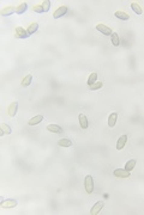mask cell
<instances>
[{
	"label": "cell",
	"instance_id": "6da1fadb",
	"mask_svg": "<svg viewBox=\"0 0 144 215\" xmlns=\"http://www.w3.org/2000/svg\"><path fill=\"white\" fill-rule=\"evenodd\" d=\"M84 188H85L87 194H93V191H94V179H93V177L90 175L85 176V178H84Z\"/></svg>",
	"mask_w": 144,
	"mask_h": 215
},
{
	"label": "cell",
	"instance_id": "ba28073f",
	"mask_svg": "<svg viewBox=\"0 0 144 215\" xmlns=\"http://www.w3.org/2000/svg\"><path fill=\"white\" fill-rule=\"evenodd\" d=\"M126 142H127V135H121V136L119 138L118 142H116V150H118V151H121V150L125 147Z\"/></svg>",
	"mask_w": 144,
	"mask_h": 215
},
{
	"label": "cell",
	"instance_id": "7a4b0ae2",
	"mask_svg": "<svg viewBox=\"0 0 144 215\" xmlns=\"http://www.w3.org/2000/svg\"><path fill=\"white\" fill-rule=\"evenodd\" d=\"M67 11H69L67 6H60V7H58V8L55 10V12L53 13V18H54V19L61 18V17H64V16L67 13Z\"/></svg>",
	"mask_w": 144,
	"mask_h": 215
},
{
	"label": "cell",
	"instance_id": "5bb4252c",
	"mask_svg": "<svg viewBox=\"0 0 144 215\" xmlns=\"http://www.w3.org/2000/svg\"><path fill=\"white\" fill-rule=\"evenodd\" d=\"M78 119H79L80 128H82V129H87V128H88V119H87V116H85L84 114H79Z\"/></svg>",
	"mask_w": 144,
	"mask_h": 215
},
{
	"label": "cell",
	"instance_id": "8992f818",
	"mask_svg": "<svg viewBox=\"0 0 144 215\" xmlns=\"http://www.w3.org/2000/svg\"><path fill=\"white\" fill-rule=\"evenodd\" d=\"M1 208H5V209H8V208H15L17 206V201L16 200H6V201H1L0 203Z\"/></svg>",
	"mask_w": 144,
	"mask_h": 215
},
{
	"label": "cell",
	"instance_id": "2e32d148",
	"mask_svg": "<svg viewBox=\"0 0 144 215\" xmlns=\"http://www.w3.org/2000/svg\"><path fill=\"white\" fill-rule=\"evenodd\" d=\"M31 81H33V75H31V74H28V75H25V77L23 78L21 85H22L23 87H28V86L31 84Z\"/></svg>",
	"mask_w": 144,
	"mask_h": 215
},
{
	"label": "cell",
	"instance_id": "5b68a950",
	"mask_svg": "<svg viewBox=\"0 0 144 215\" xmlns=\"http://www.w3.org/2000/svg\"><path fill=\"white\" fill-rule=\"evenodd\" d=\"M17 110H18V103L17 102H12L7 109V114L10 117H15L16 114H17Z\"/></svg>",
	"mask_w": 144,
	"mask_h": 215
},
{
	"label": "cell",
	"instance_id": "ffe728a7",
	"mask_svg": "<svg viewBox=\"0 0 144 215\" xmlns=\"http://www.w3.org/2000/svg\"><path fill=\"white\" fill-rule=\"evenodd\" d=\"M135 166H136V160L135 159H130L126 164H125V170H127V171H132L133 169H135Z\"/></svg>",
	"mask_w": 144,
	"mask_h": 215
},
{
	"label": "cell",
	"instance_id": "484cf974",
	"mask_svg": "<svg viewBox=\"0 0 144 215\" xmlns=\"http://www.w3.org/2000/svg\"><path fill=\"white\" fill-rule=\"evenodd\" d=\"M102 83L101 81H96L94 85H91V86H89L90 87V90H93V91H96V90H99V89H101L102 87Z\"/></svg>",
	"mask_w": 144,
	"mask_h": 215
},
{
	"label": "cell",
	"instance_id": "30bf717a",
	"mask_svg": "<svg viewBox=\"0 0 144 215\" xmlns=\"http://www.w3.org/2000/svg\"><path fill=\"white\" fill-rule=\"evenodd\" d=\"M16 36L19 37V38H27L29 36V33H28L27 30H24L22 27H17L16 28Z\"/></svg>",
	"mask_w": 144,
	"mask_h": 215
},
{
	"label": "cell",
	"instance_id": "8fae6325",
	"mask_svg": "<svg viewBox=\"0 0 144 215\" xmlns=\"http://www.w3.org/2000/svg\"><path fill=\"white\" fill-rule=\"evenodd\" d=\"M15 12H16V8H15V7L7 6V7H5V8H2V10L0 11V14L4 16V17H6V16H11V14L15 13Z\"/></svg>",
	"mask_w": 144,
	"mask_h": 215
},
{
	"label": "cell",
	"instance_id": "cb8c5ba5",
	"mask_svg": "<svg viewBox=\"0 0 144 215\" xmlns=\"http://www.w3.org/2000/svg\"><path fill=\"white\" fill-rule=\"evenodd\" d=\"M37 29H38V24L37 23H33V24H30L29 25V28H28V33L29 35H33V33H35L36 31H37Z\"/></svg>",
	"mask_w": 144,
	"mask_h": 215
},
{
	"label": "cell",
	"instance_id": "4fadbf2b",
	"mask_svg": "<svg viewBox=\"0 0 144 215\" xmlns=\"http://www.w3.org/2000/svg\"><path fill=\"white\" fill-rule=\"evenodd\" d=\"M116 121H118V114H116V112H112V114L109 115V117H108V125H109L110 128H113V127L115 125Z\"/></svg>",
	"mask_w": 144,
	"mask_h": 215
},
{
	"label": "cell",
	"instance_id": "d4e9b609",
	"mask_svg": "<svg viewBox=\"0 0 144 215\" xmlns=\"http://www.w3.org/2000/svg\"><path fill=\"white\" fill-rule=\"evenodd\" d=\"M41 5H42L44 12H48V11H49V8H51V1H49V0H44V1H42Z\"/></svg>",
	"mask_w": 144,
	"mask_h": 215
},
{
	"label": "cell",
	"instance_id": "4316f807",
	"mask_svg": "<svg viewBox=\"0 0 144 215\" xmlns=\"http://www.w3.org/2000/svg\"><path fill=\"white\" fill-rule=\"evenodd\" d=\"M33 11L36 12V13H44L42 5H35V6H33Z\"/></svg>",
	"mask_w": 144,
	"mask_h": 215
},
{
	"label": "cell",
	"instance_id": "7402d4cb",
	"mask_svg": "<svg viewBox=\"0 0 144 215\" xmlns=\"http://www.w3.org/2000/svg\"><path fill=\"white\" fill-rule=\"evenodd\" d=\"M131 8H132V10L136 12V14H138V16L143 13V10H142V7H141V6H139L137 2H132V4H131Z\"/></svg>",
	"mask_w": 144,
	"mask_h": 215
},
{
	"label": "cell",
	"instance_id": "3957f363",
	"mask_svg": "<svg viewBox=\"0 0 144 215\" xmlns=\"http://www.w3.org/2000/svg\"><path fill=\"white\" fill-rule=\"evenodd\" d=\"M113 175L119 178H127V177H130V171H127L125 169H116L113 171Z\"/></svg>",
	"mask_w": 144,
	"mask_h": 215
},
{
	"label": "cell",
	"instance_id": "9a60e30c",
	"mask_svg": "<svg viewBox=\"0 0 144 215\" xmlns=\"http://www.w3.org/2000/svg\"><path fill=\"white\" fill-rule=\"evenodd\" d=\"M27 10H28V4L27 2H22L16 7V13L17 14H23Z\"/></svg>",
	"mask_w": 144,
	"mask_h": 215
},
{
	"label": "cell",
	"instance_id": "52a82bcc",
	"mask_svg": "<svg viewBox=\"0 0 144 215\" xmlns=\"http://www.w3.org/2000/svg\"><path fill=\"white\" fill-rule=\"evenodd\" d=\"M96 29H97V31H100L102 35H106V36H109V35L113 33L112 29L106 27V25H103V24H97V25H96Z\"/></svg>",
	"mask_w": 144,
	"mask_h": 215
},
{
	"label": "cell",
	"instance_id": "e0dca14e",
	"mask_svg": "<svg viewBox=\"0 0 144 215\" xmlns=\"http://www.w3.org/2000/svg\"><path fill=\"white\" fill-rule=\"evenodd\" d=\"M0 129H1V130H0V135H1V136H2L4 134H11V133H12V129H11L6 123H1V124H0Z\"/></svg>",
	"mask_w": 144,
	"mask_h": 215
},
{
	"label": "cell",
	"instance_id": "44dd1931",
	"mask_svg": "<svg viewBox=\"0 0 144 215\" xmlns=\"http://www.w3.org/2000/svg\"><path fill=\"white\" fill-rule=\"evenodd\" d=\"M110 37H112V44L114 46V47H118L119 44H120V41H119V35L116 33V32H113L112 35H110Z\"/></svg>",
	"mask_w": 144,
	"mask_h": 215
},
{
	"label": "cell",
	"instance_id": "7c38bea8",
	"mask_svg": "<svg viewBox=\"0 0 144 215\" xmlns=\"http://www.w3.org/2000/svg\"><path fill=\"white\" fill-rule=\"evenodd\" d=\"M114 16H115V18H118L120 21H129L130 19V16L124 11H116V12H114Z\"/></svg>",
	"mask_w": 144,
	"mask_h": 215
},
{
	"label": "cell",
	"instance_id": "603a6c76",
	"mask_svg": "<svg viewBox=\"0 0 144 215\" xmlns=\"http://www.w3.org/2000/svg\"><path fill=\"white\" fill-rule=\"evenodd\" d=\"M96 79H97V73H91V74L89 75V78H88V85H89V86L94 85V84L96 83Z\"/></svg>",
	"mask_w": 144,
	"mask_h": 215
},
{
	"label": "cell",
	"instance_id": "277c9868",
	"mask_svg": "<svg viewBox=\"0 0 144 215\" xmlns=\"http://www.w3.org/2000/svg\"><path fill=\"white\" fill-rule=\"evenodd\" d=\"M103 206H105V202H103V201H99V202H96V203L93 206V208H91V210H90V214L97 215L100 212H101V209L103 208Z\"/></svg>",
	"mask_w": 144,
	"mask_h": 215
},
{
	"label": "cell",
	"instance_id": "d6986e66",
	"mask_svg": "<svg viewBox=\"0 0 144 215\" xmlns=\"http://www.w3.org/2000/svg\"><path fill=\"white\" fill-rule=\"evenodd\" d=\"M58 146L60 147H71L72 146V141L69 139H61L58 141Z\"/></svg>",
	"mask_w": 144,
	"mask_h": 215
},
{
	"label": "cell",
	"instance_id": "9c48e42d",
	"mask_svg": "<svg viewBox=\"0 0 144 215\" xmlns=\"http://www.w3.org/2000/svg\"><path fill=\"white\" fill-rule=\"evenodd\" d=\"M47 130L51 133H55V134H60L63 133V128L58 124H48L47 125Z\"/></svg>",
	"mask_w": 144,
	"mask_h": 215
},
{
	"label": "cell",
	"instance_id": "ac0fdd59",
	"mask_svg": "<svg viewBox=\"0 0 144 215\" xmlns=\"http://www.w3.org/2000/svg\"><path fill=\"white\" fill-rule=\"evenodd\" d=\"M43 121V116L42 115H36L34 117H31L30 120H29V125H36V124H38L40 122H42Z\"/></svg>",
	"mask_w": 144,
	"mask_h": 215
}]
</instances>
